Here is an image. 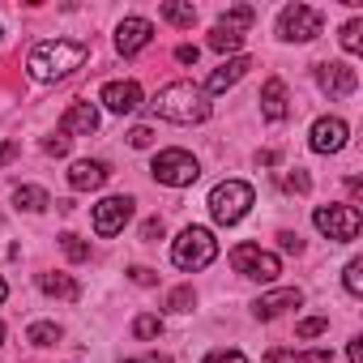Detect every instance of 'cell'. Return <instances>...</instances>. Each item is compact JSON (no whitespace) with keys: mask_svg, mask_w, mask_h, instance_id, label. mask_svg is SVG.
<instances>
[{"mask_svg":"<svg viewBox=\"0 0 363 363\" xmlns=\"http://www.w3.org/2000/svg\"><path fill=\"white\" fill-rule=\"evenodd\" d=\"M150 111L171 120V124H206L210 120V94L193 82H171L154 94Z\"/></svg>","mask_w":363,"mask_h":363,"instance_id":"1","label":"cell"},{"mask_svg":"<svg viewBox=\"0 0 363 363\" xmlns=\"http://www.w3.org/2000/svg\"><path fill=\"white\" fill-rule=\"evenodd\" d=\"M86 56H90V48L77 43V39H48V43H39V48L30 52L26 69H30L35 82H60V77H69L73 69H82Z\"/></svg>","mask_w":363,"mask_h":363,"instance_id":"2","label":"cell"},{"mask_svg":"<svg viewBox=\"0 0 363 363\" xmlns=\"http://www.w3.org/2000/svg\"><path fill=\"white\" fill-rule=\"evenodd\" d=\"M214 257H218V240L206 227H184V231H179V240L171 244V261L179 269H189V274L214 265Z\"/></svg>","mask_w":363,"mask_h":363,"instance_id":"3","label":"cell"},{"mask_svg":"<svg viewBox=\"0 0 363 363\" xmlns=\"http://www.w3.org/2000/svg\"><path fill=\"white\" fill-rule=\"evenodd\" d=\"M248 210H252V184H244V179H223V184L210 193V214H214L218 227L244 223Z\"/></svg>","mask_w":363,"mask_h":363,"instance_id":"4","label":"cell"},{"mask_svg":"<svg viewBox=\"0 0 363 363\" xmlns=\"http://www.w3.org/2000/svg\"><path fill=\"white\" fill-rule=\"evenodd\" d=\"M150 171H154L158 184H167V189H189V184H197L201 162L189 150H158L154 162H150Z\"/></svg>","mask_w":363,"mask_h":363,"instance_id":"5","label":"cell"},{"mask_svg":"<svg viewBox=\"0 0 363 363\" xmlns=\"http://www.w3.org/2000/svg\"><path fill=\"white\" fill-rule=\"evenodd\" d=\"M320 26H325V18L312 5H286L278 13V39H286V43H312L320 35Z\"/></svg>","mask_w":363,"mask_h":363,"instance_id":"6","label":"cell"},{"mask_svg":"<svg viewBox=\"0 0 363 363\" xmlns=\"http://www.w3.org/2000/svg\"><path fill=\"white\" fill-rule=\"evenodd\" d=\"M312 223H316V231H320L325 240H333V244H350V240L359 235V227H363V218H359L354 206H320V210L312 214Z\"/></svg>","mask_w":363,"mask_h":363,"instance_id":"7","label":"cell"},{"mask_svg":"<svg viewBox=\"0 0 363 363\" xmlns=\"http://www.w3.org/2000/svg\"><path fill=\"white\" fill-rule=\"evenodd\" d=\"M231 265H235V274H244L252 282H274L282 274V261L274 252H265L261 244H235L231 248Z\"/></svg>","mask_w":363,"mask_h":363,"instance_id":"8","label":"cell"},{"mask_svg":"<svg viewBox=\"0 0 363 363\" xmlns=\"http://www.w3.org/2000/svg\"><path fill=\"white\" fill-rule=\"evenodd\" d=\"M316 82H320V90H325L329 99H346V94L359 90V73H354L346 60H325V65H316Z\"/></svg>","mask_w":363,"mask_h":363,"instance_id":"9","label":"cell"},{"mask_svg":"<svg viewBox=\"0 0 363 363\" xmlns=\"http://www.w3.org/2000/svg\"><path fill=\"white\" fill-rule=\"evenodd\" d=\"M128 218H133V197H103V201L94 206V231H99L103 240L120 235Z\"/></svg>","mask_w":363,"mask_h":363,"instance_id":"10","label":"cell"},{"mask_svg":"<svg viewBox=\"0 0 363 363\" xmlns=\"http://www.w3.org/2000/svg\"><path fill=\"white\" fill-rule=\"evenodd\" d=\"M346 137H350L346 120H337V116H320V120L312 124V133H308V145H312L316 154H337V150L346 145Z\"/></svg>","mask_w":363,"mask_h":363,"instance_id":"11","label":"cell"},{"mask_svg":"<svg viewBox=\"0 0 363 363\" xmlns=\"http://www.w3.org/2000/svg\"><path fill=\"white\" fill-rule=\"evenodd\" d=\"M150 39H154V26L145 18H124L116 26V52L120 56H137L141 48H150Z\"/></svg>","mask_w":363,"mask_h":363,"instance_id":"12","label":"cell"},{"mask_svg":"<svg viewBox=\"0 0 363 363\" xmlns=\"http://www.w3.org/2000/svg\"><path fill=\"white\" fill-rule=\"evenodd\" d=\"M107 162L103 158H77L73 167H69V184L77 189V193H94V189H103L107 184Z\"/></svg>","mask_w":363,"mask_h":363,"instance_id":"13","label":"cell"},{"mask_svg":"<svg viewBox=\"0 0 363 363\" xmlns=\"http://www.w3.org/2000/svg\"><path fill=\"white\" fill-rule=\"evenodd\" d=\"M99 99L107 103V111L128 116V111H137V107H141V86H137V82H107Z\"/></svg>","mask_w":363,"mask_h":363,"instance_id":"14","label":"cell"},{"mask_svg":"<svg viewBox=\"0 0 363 363\" xmlns=\"http://www.w3.org/2000/svg\"><path fill=\"white\" fill-rule=\"evenodd\" d=\"M299 303H303V291H299V286H282V291L261 295V299L252 303V312H257V320H274V316H282L286 308H299Z\"/></svg>","mask_w":363,"mask_h":363,"instance_id":"15","label":"cell"},{"mask_svg":"<svg viewBox=\"0 0 363 363\" xmlns=\"http://www.w3.org/2000/svg\"><path fill=\"white\" fill-rule=\"evenodd\" d=\"M248 69H252V60H248V56H231L227 65H218V69L206 77V86H201V90H206V94H223V90H231Z\"/></svg>","mask_w":363,"mask_h":363,"instance_id":"16","label":"cell"},{"mask_svg":"<svg viewBox=\"0 0 363 363\" xmlns=\"http://www.w3.org/2000/svg\"><path fill=\"white\" fill-rule=\"evenodd\" d=\"M99 128V107L94 103H73L65 116H60V133L69 137V133H82V137H90Z\"/></svg>","mask_w":363,"mask_h":363,"instance_id":"17","label":"cell"},{"mask_svg":"<svg viewBox=\"0 0 363 363\" xmlns=\"http://www.w3.org/2000/svg\"><path fill=\"white\" fill-rule=\"evenodd\" d=\"M261 116L269 124L286 120V86H282V77H269L265 82V90H261Z\"/></svg>","mask_w":363,"mask_h":363,"instance_id":"18","label":"cell"},{"mask_svg":"<svg viewBox=\"0 0 363 363\" xmlns=\"http://www.w3.org/2000/svg\"><path fill=\"white\" fill-rule=\"evenodd\" d=\"M252 22H257V9H252V5H235V9H227V13L218 18L214 30H227V35H240V39H244V30H248Z\"/></svg>","mask_w":363,"mask_h":363,"instance_id":"19","label":"cell"},{"mask_svg":"<svg viewBox=\"0 0 363 363\" xmlns=\"http://www.w3.org/2000/svg\"><path fill=\"white\" fill-rule=\"evenodd\" d=\"M39 286L43 295H56V299H82V286L69 274H39Z\"/></svg>","mask_w":363,"mask_h":363,"instance_id":"20","label":"cell"},{"mask_svg":"<svg viewBox=\"0 0 363 363\" xmlns=\"http://www.w3.org/2000/svg\"><path fill=\"white\" fill-rule=\"evenodd\" d=\"M13 201H18V210H30V214H43V210L52 206L48 189H39V184H22V189L13 193Z\"/></svg>","mask_w":363,"mask_h":363,"instance_id":"21","label":"cell"},{"mask_svg":"<svg viewBox=\"0 0 363 363\" xmlns=\"http://www.w3.org/2000/svg\"><path fill=\"white\" fill-rule=\"evenodd\" d=\"M269 363H333L329 350H269Z\"/></svg>","mask_w":363,"mask_h":363,"instance_id":"22","label":"cell"},{"mask_svg":"<svg viewBox=\"0 0 363 363\" xmlns=\"http://www.w3.org/2000/svg\"><path fill=\"white\" fill-rule=\"evenodd\" d=\"M158 13H162V22H171V26H184V30L197 22V9H193V5H184V0H167V5H162Z\"/></svg>","mask_w":363,"mask_h":363,"instance_id":"23","label":"cell"},{"mask_svg":"<svg viewBox=\"0 0 363 363\" xmlns=\"http://www.w3.org/2000/svg\"><path fill=\"white\" fill-rule=\"evenodd\" d=\"M26 337H30L35 346H56V342H60V325H56V320H35V325L26 329Z\"/></svg>","mask_w":363,"mask_h":363,"instance_id":"24","label":"cell"},{"mask_svg":"<svg viewBox=\"0 0 363 363\" xmlns=\"http://www.w3.org/2000/svg\"><path fill=\"white\" fill-rule=\"evenodd\" d=\"M158 333H162V316H154V312H141V316L133 320V337L150 342V337H158Z\"/></svg>","mask_w":363,"mask_h":363,"instance_id":"25","label":"cell"},{"mask_svg":"<svg viewBox=\"0 0 363 363\" xmlns=\"http://www.w3.org/2000/svg\"><path fill=\"white\" fill-rule=\"evenodd\" d=\"M60 248H65V257H69V261H90V244H86L82 235H73V231H65V235H60Z\"/></svg>","mask_w":363,"mask_h":363,"instance_id":"26","label":"cell"},{"mask_svg":"<svg viewBox=\"0 0 363 363\" xmlns=\"http://www.w3.org/2000/svg\"><path fill=\"white\" fill-rule=\"evenodd\" d=\"M193 303H197L193 286H175V291L167 295V312H193Z\"/></svg>","mask_w":363,"mask_h":363,"instance_id":"27","label":"cell"},{"mask_svg":"<svg viewBox=\"0 0 363 363\" xmlns=\"http://www.w3.org/2000/svg\"><path fill=\"white\" fill-rule=\"evenodd\" d=\"M359 30H363V22H359V18H354V22H346V26H342V48H346V52H350V56H354V52H359V48H363V39H359Z\"/></svg>","mask_w":363,"mask_h":363,"instance_id":"28","label":"cell"},{"mask_svg":"<svg viewBox=\"0 0 363 363\" xmlns=\"http://www.w3.org/2000/svg\"><path fill=\"white\" fill-rule=\"evenodd\" d=\"M210 48H214V52H240L244 39H240V35H227V30H214V35H210Z\"/></svg>","mask_w":363,"mask_h":363,"instance_id":"29","label":"cell"},{"mask_svg":"<svg viewBox=\"0 0 363 363\" xmlns=\"http://www.w3.org/2000/svg\"><path fill=\"white\" fill-rule=\"evenodd\" d=\"M342 282H346V291H350V295H363V261H359V257L346 265V278H342Z\"/></svg>","mask_w":363,"mask_h":363,"instance_id":"30","label":"cell"},{"mask_svg":"<svg viewBox=\"0 0 363 363\" xmlns=\"http://www.w3.org/2000/svg\"><path fill=\"white\" fill-rule=\"evenodd\" d=\"M325 329H329V316H308V320H299V325H295V333H299V337H320Z\"/></svg>","mask_w":363,"mask_h":363,"instance_id":"31","label":"cell"},{"mask_svg":"<svg viewBox=\"0 0 363 363\" xmlns=\"http://www.w3.org/2000/svg\"><path fill=\"white\" fill-rule=\"evenodd\" d=\"M128 145H133V150H150V145H154V128H145V124L128 128Z\"/></svg>","mask_w":363,"mask_h":363,"instance_id":"32","label":"cell"},{"mask_svg":"<svg viewBox=\"0 0 363 363\" xmlns=\"http://www.w3.org/2000/svg\"><path fill=\"white\" fill-rule=\"evenodd\" d=\"M201 363H248V359H244V350H210Z\"/></svg>","mask_w":363,"mask_h":363,"instance_id":"33","label":"cell"},{"mask_svg":"<svg viewBox=\"0 0 363 363\" xmlns=\"http://www.w3.org/2000/svg\"><path fill=\"white\" fill-rule=\"evenodd\" d=\"M286 189H291V193H308V189H312V179H308V171H299V167H295V171L286 175Z\"/></svg>","mask_w":363,"mask_h":363,"instance_id":"34","label":"cell"},{"mask_svg":"<svg viewBox=\"0 0 363 363\" xmlns=\"http://www.w3.org/2000/svg\"><path fill=\"white\" fill-rule=\"evenodd\" d=\"M43 150H48V154H56V158H60V154H69V137H65V133H52V137H48V141H43Z\"/></svg>","mask_w":363,"mask_h":363,"instance_id":"35","label":"cell"},{"mask_svg":"<svg viewBox=\"0 0 363 363\" xmlns=\"http://www.w3.org/2000/svg\"><path fill=\"white\" fill-rule=\"evenodd\" d=\"M128 278H133L137 286H154V282H158V274H154V269H145V265H133V269H128Z\"/></svg>","mask_w":363,"mask_h":363,"instance_id":"36","label":"cell"},{"mask_svg":"<svg viewBox=\"0 0 363 363\" xmlns=\"http://www.w3.org/2000/svg\"><path fill=\"white\" fill-rule=\"evenodd\" d=\"M278 244H282V252H303V240H299L295 231H282V235H278Z\"/></svg>","mask_w":363,"mask_h":363,"instance_id":"37","label":"cell"},{"mask_svg":"<svg viewBox=\"0 0 363 363\" xmlns=\"http://www.w3.org/2000/svg\"><path fill=\"white\" fill-rule=\"evenodd\" d=\"M158 235H162V218H150V223L141 227V240H150V244H154Z\"/></svg>","mask_w":363,"mask_h":363,"instance_id":"38","label":"cell"},{"mask_svg":"<svg viewBox=\"0 0 363 363\" xmlns=\"http://www.w3.org/2000/svg\"><path fill=\"white\" fill-rule=\"evenodd\" d=\"M197 56H201V52L189 48V43H184V48H175V60H179V65H197Z\"/></svg>","mask_w":363,"mask_h":363,"instance_id":"39","label":"cell"},{"mask_svg":"<svg viewBox=\"0 0 363 363\" xmlns=\"http://www.w3.org/2000/svg\"><path fill=\"white\" fill-rule=\"evenodd\" d=\"M18 158V141H0V167Z\"/></svg>","mask_w":363,"mask_h":363,"instance_id":"40","label":"cell"},{"mask_svg":"<svg viewBox=\"0 0 363 363\" xmlns=\"http://www.w3.org/2000/svg\"><path fill=\"white\" fill-rule=\"evenodd\" d=\"M346 354H350V363H363V337H350Z\"/></svg>","mask_w":363,"mask_h":363,"instance_id":"41","label":"cell"},{"mask_svg":"<svg viewBox=\"0 0 363 363\" xmlns=\"http://www.w3.org/2000/svg\"><path fill=\"white\" fill-rule=\"evenodd\" d=\"M124 363H171L167 354H150V359H124Z\"/></svg>","mask_w":363,"mask_h":363,"instance_id":"42","label":"cell"},{"mask_svg":"<svg viewBox=\"0 0 363 363\" xmlns=\"http://www.w3.org/2000/svg\"><path fill=\"white\" fill-rule=\"evenodd\" d=\"M5 295H9V282H5V278H0V303H5Z\"/></svg>","mask_w":363,"mask_h":363,"instance_id":"43","label":"cell"},{"mask_svg":"<svg viewBox=\"0 0 363 363\" xmlns=\"http://www.w3.org/2000/svg\"><path fill=\"white\" fill-rule=\"evenodd\" d=\"M0 342H5V325H0Z\"/></svg>","mask_w":363,"mask_h":363,"instance_id":"44","label":"cell"}]
</instances>
